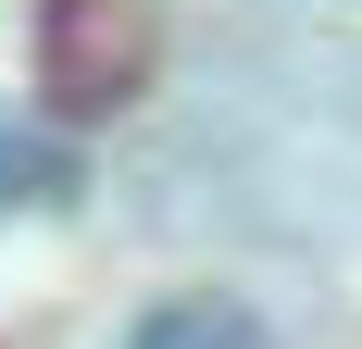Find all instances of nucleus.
Wrapping results in <instances>:
<instances>
[{
  "instance_id": "f03ea898",
  "label": "nucleus",
  "mask_w": 362,
  "mask_h": 349,
  "mask_svg": "<svg viewBox=\"0 0 362 349\" xmlns=\"http://www.w3.org/2000/svg\"><path fill=\"white\" fill-rule=\"evenodd\" d=\"M125 349H275V337H262L250 300H213V287H200V300H163Z\"/></svg>"
},
{
  "instance_id": "f257e3e1",
  "label": "nucleus",
  "mask_w": 362,
  "mask_h": 349,
  "mask_svg": "<svg viewBox=\"0 0 362 349\" xmlns=\"http://www.w3.org/2000/svg\"><path fill=\"white\" fill-rule=\"evenodd\" d=\"M75 150L50 138V125H25V112H0V212H63L75 200Z\"/></svg>"
}]
</instances>
